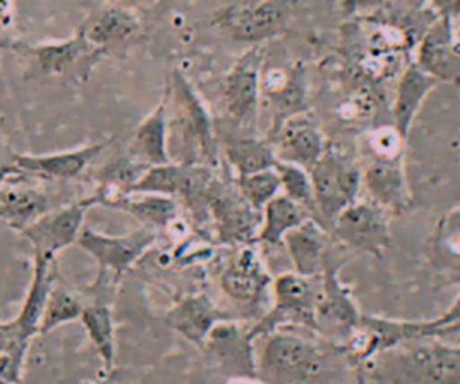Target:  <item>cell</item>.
Returning <instances> with one entry per match:
<instances>
[{"instance_id": "1", "label": "cell", "mask_w": 460, "mask_h": 384, "mask_svg": "<svg viewBox=\"0 0 460 384\" xmlns=\"http://www.w3.org/2000/svg\"><path fill=\"white\" fill-rule=\"evenodd\" d=\"M164 97L171 161L216 167L219 163L216 122L192 83L180 70H172Z\"/></svg>"}, {"instance_id": "2", "label": "cell", "mask_w": 460, "mask_h": 384, "mask_svg": "<svg viewBox=\"0 0 460 384\" xmlns=\"http://www.w3.org/2000/svg\"><path fill=\"white\" fill-rule=\"evenodd\" d=\"M365 366L376 384H460V345L413 339L377 353Z\"/></svg>"}, {"instance_id": "3", "label": "cell", "mask_w": 460, "mask_h": 384, "mask_svg": "<svg viewBox=\"0 0 460 384\" xmlns=\"http://www.w3.org/2000/svg\"><path fill=\"white\" fill-rule=\"evenodd\" d=\"M262 346L257 352V375L264 384H311L325 370L329 350L338 345H327L302 337L282 328L262 336Z\"/></svg>"}, {"instance_id": "4", "label": "cell", "mask_w": 460, "mask_h": 384, "mask_svg": "<svg viewBox=\"0 0 460 384\" xmlns=\"http://www.w3.org/2000/svg\"><path fill=\"white\" fill-rule=\"evenodd\" d=\"M316 221L329 231L338 214L359 199L361 192V161L340 145L329 142L322 158L309 169Z\"/></svg>"}, {"instance_id": "5", "label": "cell", "mask_w": 460, "mask_h": 384, "mask_svg": "<svg viewBox=\"0 0 460 384\" xmlns=\"http://www.w3.org/2000/svg\"><path fill=\"white\" fill-rule=\"evenodd\" d=\"M343 249L347 248L338 240H332L327 249L320 273V296L316 305L318 336L338 346H343L363 316L352 298L350 287L340 278V269L349 258Z\"/></svg>"}, {"instance_id": "6", "label": "cell", "mask_w": 460, "mask_h": 384, "mask_svg": "<svg viewBox=\"0 0 460 384\" xmlns=\"http://www.w3.org/2000/svg\"><path fill=\"white\" fill-rule=\"evenodd\" d=\"M4 47L18 54L31 72L74 83L86 81L97 63L106 56L77 31L70 38L59 41H41L36 45L27 41H7Z\"/></svg>"}, {"instance_id": "7", "label": "cell", "mask_w": 460, "mask_h": 384, "mask_svg": "<svg viewBox=\"0 0 460 384\" xmlns=\"http://www.w3.org/2000/svg\"><path fill=\"white\" fill-rule=\"evenodd\" d=\"M271 296V307L250 327L255 339L284 327H302L318 334L320 276H302L295 271L282 273L273 278Z\"/></svg>"}, {"instance_id": "8", "label": "cell", "mask_w": 460, "mask_h": 384, "mask_svg": "<svg viewBox=\"0 0 460 384\" xmlns=\"http://www.w3.org/2000/svg\"><path fill=\"white\" fill-rule=\"evenodd\" d=\"M264 47L252 45L225 74L221 83V106L226 131L255 135L261 109V74Z\"/></svg>"}, {"instance_id": "9", "label": "cell", "mask_w": 460, "mask_h": 384, "mask_svg": "<svg viewBox=\"0 0 460 384\" xmlns=\"http://www.w3.org/2000/svg\"><path fill=\"white\" fill-rule=\"evenodd\" d=\"M293 16V0H232L219 9L214 23L232 39L262 45L280 36Z\"/></svg>"}, {"instance_id": "10", "label": "cell", "mask_w": 460, "mask_h": 384, "mask_svg": "<svg viewBox=\"0 0 460 384\" xmlns=\"http://www.w3.org/2000/svg\"><path fill=\"white\" fill-rule=\"evenodd\" d=\"M207 208L217 242L225 246L255 242L262 212L244 199L234 181V174H214L207 194Z\"/></svg>"}, {"instance_id": "11", "label": "cell", "mask_w": 460, "mask_h": 384, "mask_svg": "<svg viewBox=\"0 0 460 384\" xmlns=\"http://www.w3.org/2000/svg\"><path fill=\"white\" fill-rule=\"evenodd\" d=\"M388 215L370 199H356L338 214L331 226V235L349 251H361L379 258L392 242Z\"/></svg>"}, {"instance_id": "12", "label": "cell", "mask_w": 460, "mask_h": 384, "mask_svg": "<svg viewBox=\"0 0 460 384\" xmlns=\"http://www.w3.org/2000/svg\"><path fill=\"white\" fill-rule=\"evenodd\" d=\"M156 242V231L151 228H138L124 235H106L88 226H83L75 246L86 251L101 267V271H110L113 280L131 269V266L147 253Z\"/></svg>"}, {"instance_id": "13", "label": "cell", "mask_w": 460, "mask_h": 384, "mask_svg": "<svg viewBox=\"0 0 460 384\" xmlns=\"http://www.w3.org/2000/svg\"><path fill=\"white\" fill-rule=\"evenodd\" d=\"M92 206L95 205L92 197L86 196L68 205L50 208L34 223L25 226L20 233L31 242L34 255L56 260L61 249L75 244L84 226V214Z\"/></svg>"}, {"instance_id": "14", "label": "cell", "mask_w": 460, "mask_h": 384, "mask_svg": "<svg viewBox=\"0 0 460 384\" xmlns=\"http://www.w3.org/2000/svg\"><path fill=\"white\" fill-rule=\"evenodd\" d=\"M58 278L56 260L34 255L32 276L27 287V294L20 307V312L9 321L13 328V346L7 352L16 362L23 364L29 345L34 336H40V323L45 310V303L50 289Z\"/></svg>"}, {"instance_id": "15", "label": "cell", "mask_w": 460, "mask_h": 384, "mask_svg": "<svg viewBox=\"0 0 460 384\" xmlns=\"http://www.w3.org/2000/svg\"><path fill=\"white\" fill-rule=\"evenodd\" d=\"M208 362L225 377L257 375V352L252 330L225 319L217 323L201 346Z\"/></svg>"}, {"instance_id": "16", "label": "cell", "mask_w": 460, "mask_h": 384, "mask_svg": "<svg viewBox=\"0 0 460 384\" xmlns=\"http://www.w3.org/2000/svg\"><path fill=\"white\" fill-rule=\"evenodd\" d=\"M219 285L232 301L243 307L257 309L268 300L273 276L262 264L255 242L237 246V251L219 276Z\"/></svg>"}, {"instance_id": "17", "label": "cell", "mask_w": 460, "mask_h": 384, "mask_svg": "<svg viewBox=\"0 0 460 384\" xmlns=\"http://www.w3.org/2000/svg\"><path fill=\"white\" fill-rule=\"evenodd\" d=\"M361 161V187L367 199L386 210L390 215H401L413 205L406 178L404 158H365Z\"/></svg>"}, {"instance_id": "18", "label": "cell", "mask_w": 460, "mask_h": 384, "mask_svg": "<svg viewBox=\"0 0 460 384\" xmlns=\"http://www.w3.org/2000/svg\"><path fill=\"white\" fill-rule=\"evenodd\" d=\"M261 102L271 113V135L284 120L307 111V81L300 65L262 66L261 74Z\"/></svg>"}, {"instance_id": "19", "label": "cell", "mask_w": 460, "mask_h": 384, "mask_svg": "<svg viewBox=\"0 0 460 384\" xmlns=\"http://www.w3.org/2000/svg\"><path fill=\"white\" fill-rule=\"evenodd\" d=\"M438 83H460V39L455 23L437 16L420 36L413 59Z\"/></svg>"}, {"instance_id": "20", "label": "cell", "mask_w": 460, "mask_h": 384, "mask_svg": "<svg viewBox=\"0 0 460 384\" xmlns=\"http://www.w3.org/2000/svg\"><path fill=\"white\" fill-rule=\"evenodd\" d=\"M266 138L271 142L277 160L300 165L307 170L322 158L329 145L325 133L307 111L289 117Z\"/></svg>"}, {"instance_id": "21", "label": "cell", "mask_w": 460, "mask_h": 384, "mask_svg": "<svg viewBox=\"0 0 460 384\" xmlns=\"http://www.w3.org/2000/svg\"><path fill=\"white\" fill-rule=\"evenodd\" d=\"M77 32L108 56L135 43L140 34V22L126 7L102 5L86 16Z\"/></svg>"}, {"instance_id": "22", "label": "cell", "mask_w": 460, "mask_h": 384, "mask_svg": "<svg viewBox=\"0 0 460 384\" xmlns=\"http://www.w3.org/2000/svg\"><path fill=\"white\" fill-rule=\"evenodd\" d=\"M108 142H95L68 151L47 154H20L14 153L18 169L27 176L47 179H74L104 151Z\"/></svg>"}, {"instance_id": "23", "label": "cell", "mask_w": 460, "mask_h": 384, "mask_svg": "<svg viewBox=\"0 0 460 384\" xmlns=\"http://www.w3.org/2000/svg\"><path fill=\"white\" fill-rule=\"evenodd\" d=\"M232 319L205 292L183 296L165 314V323L183 339L201 348L208 332L221 321Z\"/></svg>"}, {"instance_id": "24", "label": "cell", "mask_w": 460, "mask_h": 384, "mask_svg": "<svg viewBox=\"0 0 460 384\" xmlns=\"http://www.w3.org/2000/svg\"><path fill=\"white\" fill-rule=\"evenodd\" d=\"M219 153L223 154L228 169L234 176L252 174L257 170L271 169L277 163V154L271 142L266 136L221 131L216 129Z\"/></svg>"}, {"instance_id": "25", "label": "cell", "mask_w": 460, "mask_h": 384, "mask_svg": "<svg viewBox=\"0 0 460 384\" xmlns=\"http://www.w3.org/2000/svg\"><path fill=\"white\" fill-rule=\"evenodd\" d=\"M438 86V81L424 72L415 61H408L401 70L390 115L392 124L408 138L415 117L419 115L426 97Z\"/></svg>"}, {"instance_id": "26", "label": "cell", "mask_w": 460, "mask_h": 384, "mask_svg": "<svg viewBox=\"0 0 460 384\" xmlns=\"http://www.w3.org/2000/svg\"><path fill=\"white\" fill-rule=\"evenodd\" d=\"M331 231L314 217L293 228L282 240L291 258L295 273L302 276H320L327 249L332 244Z\"/></svg>"}, {"instance_id": "27", "label": "cell", "mask_w": 460, "mask_h": 384, "mask_svg": "<svg viewBox=\"0 0 460 384\" xmlns=\"http://www.w3.org/2000/svg\"><path fill=\"white\" fill-rule=\"evenodd\" d=\"M124 154L146 167L164 165L171 161L165 97H162L155 109L147 113L144 120L137 126L126 145Z\"/></svg>"}, {"instance_id": "28", "label": "cell", "mask_w": 460, "mask_h": 384, "mask_svg": "<svg viewBox=\"0 0 460 384\" xmlns=\"http://www.w3.org/2000/svg\"><path fill=\"white\" fill-rule=\"evenodd\" d=\"M50 208L52 201L43 190L18 183L0 185V219L18 231Z\"/></svg>"}, {"instance_id": "29", "label": "cell", "mask_w": 460, "mask_h": 384, "mask_svg": "<svg viewBox=\"0 0 460 384\" xmlns=\"http://www.w3.org/2000/svg\"><path fill=\"white\" fill-rule=\"evenodd\" d=\"M180 203L164 194L151 192H126L120 196L111 208L122 210L151 230H165L180 217Z\"/></svg>"}, {"instance_id": "30", "label": "cell", "mask_w": 460, "mask_h": 384, "mask_svg": "<svg viewBox=\"0 0 460 384\" xmlns=\"http://www.w3.org/2000/svg\"><path fill=\"white\" fill-rule=\"evenodd\" d=\"M309 217L313 215L307 208H304L302 205H298L296 201L289 199L286 194L280 192L262 208V219L255 237V244H282L284 237Z\"/></svg>"}, {"instance_id": "31", "label": "cell", "mask_w": 460, "mask_h": 384, "mask_svg": "<svg viewBox=\"0 0 460 384\" xmlns=\"http://www.w3.org/2000/svg\"><path fill=\"white\" fill-rule=\"evenodd\" d=\"M431 249L444 282L455 284L460 276V206L451 208L438 219Z\"/></svg>"}, {"instance_id": "32", "label": "cell", "mask_w": 460, "mask_h": 384, "mask_svg": "<svg viewBox=\"0 0 460 384\" xmlns=\"http://www.w3.org/2000/svg\"><path fill=\"white\" fill-rule=\"evenodd\" d=\"M79 321L101 357L102 371L106 373L115 368V325L111 307L104 301L88 303L84 305Z\"/></svg>"}, {"instance_id": "33", "label": "cell", "mask_w": 460, "mask_h": 384, "mask_svg": "<svg viewBox=\"0 0 460 384\" xmlns=\"http://www.w3.org/2000/svg\"><path fill=\"white\" fill-rule=\"evenodd\" d=\"M404 149L406 136L392 122H383L363 133L358 156L394 160L404 158Z\"/></svg>"}, {"instance_id": "34", "label": "cell", "mask_w": 460, "mask_h": 384, "mask_svg": "<svg viewBox=\"0 0 460 384\" xmlns=\"http://www.w3.org/2000/svg\"><path fill=\"white\" fill-rule=\"evenodd\" d=\"M83 309H84L83 301L66 287L56 282L45 303V310L40 323V336H45L65 323L77 321L83 314Z\"/></svg>"}, {"instance_id": "35", "label": "cell", "mask_w": 460, "mask_h": 384, "mask_svg": "<svg viewBox=\"0 0 460 384\" xmlns=\"http://www.w3.org/2000/svg\"><path fill=\"white\" fill-rule=\"evenodd\" d=\"M275 170L280 178V192L286 194L289 199L296 201L304 208L311 212V215L316 219V205H314V192H313V181L307 169L277 160Z\"/></svg>"}, {"instance_id": "36", "label": "cell", "mask_w": 460, "mask_h": 384, "mask_svg": "<svg viewBox=\"0 0 460 384\" xmlns=\"http://www.w3.org/2000/svg\"><path fill=\"white\" fill-rule=\"evenodd\" d=\"M234 181L239 188V192L244 196V199L259 212L275 197L280 194V178L275 167L257 170L252 174L234 176Z\"/></svg>"}, {"instance_id": "37", "label": "cell", "mask_w": 460, "mask_h": 384, "mask_svg": "<svg viewBox=\"0 0 460 384\" xmlns=\"http://www.w3.org/2000/svg\"><path fill=\"white\" fill-rule=\"evenodd\" d=\"M377 106V95L368 84L356 86L349 95L338 100L334 115L341 124L358 126L372 118Z\"/></svg>"}, {"instance_id": "38", "label": "cell", "mask_w": 460, "mask_h": 384, "mask_svg": "<svg viewBox=\"0 0 460 384\" xmlns=\"http://www.w3.org/2000/svg\"><path fill=\"white\" fill-rule=\"evenodd\" d=\"M419 339L424 337H440L460 332V291L449 303V307L431 319H415Z\"/></svg>"}, {"instance_id": "39", "label": "cell", "mask_w": 460, "mask_h": 384, "mask_svg": "<svg viewBox=\"0 0 460 384\" xmlns=\"http://www.w3.org/2000/svg\"><path fill=\"white\" fill-rule=\"evenodd\" d=\"M14 153L16 151L0 144V185L14 183L16 178H25L27 176L18 169V165L14 161Z\"/></svg>"}, {"instance_id": "40", "label": "cell", "mask_w": 460, "mask_h": 384, "mask_svg": "<svg viewBox=\"0 0 460 384\" xmlns=\"http://www.w3.org/2000/svg\"><path fill=\"white\" fill-rule=\"evenodd\" d=\"M388 0H340V9L349 16H368L377 13Z\"/></svg>"}, {"instance_id": "41", "label": "cell", "mask_w": 460, "mask_h": 384, "mask_svg": "<svg viewBox=\"0 0 460 384\" xmlns=\"http://www.w3.org/2000/svg\"><path fill=\"white\" fill-rule=\"evenodd\" d=\"M429 4V9L435 16L447 18L455 23L460 18V0H422Z\"/></svg>"}, {"instance_id": "42", "label": "cell", "mask_w": 460, "mask_h": 384, "mask_svg": "<svg viewBox=\"0 0 460 384\" xmlns=\"http://www.w3.org/2000/svg\"><path fill=\"white\" fill-rule=\"evenodd\" d=\"M93 384H133V380L126 375L124 370H117V368H111L110 371L104 373V377Z\"/></svg>"}, {"instance_id": "43", "label": "cell", "mask_w": 460, "mask_h": 384, "mask_svg": "<svg viewBox=\"0 0 460 384\" xmlns=\"http://www.w3.org/2000/svg\"><path fill=\"white\" fill-rule=\"evenodd\" d=\"M13 18H14L13 0H0V32L13 23Z\"/></svg>"}, {"instance_id": "44", "label": "cell", "mask_w": 460, "mask_h": 384, "mask_svg": "<svg viewBox=\"0 0 460 384\" xmlns=\"http://www.w3.org/2000/svg\"><path fill=\"white\" fill-rule=\"evenodd\" d=\"M13 346V328L9 321H0V355L7 353Z\"/></svg>"}, {"instance_id": "45", "label": "cell", "mask_w": 460, "mask_h": 384, "mask_svg": "<svg viewBox=\"0 0 460 384\" xmlns=\"http://www.w3.org/2000/svg\"><path fill=\"white\" fill-rule=\"evenodd\" d=\"M225 384H264V380L259 375H235L226 377Z\"/></svg>"}, {"instance_id": "46", "label": "cell", "mask_w": 460, "mask_h": 384, "mask_svg": "<svg viewBox=\"0 0 460 384\" xmlns=\"http://www.w3.org/2000/svg\"><path fill=\"white\" fill-rule=\"evenodd\" d=\"M456 36H458V39H460V31H456Z\"/></svg>"}]
</instances>
